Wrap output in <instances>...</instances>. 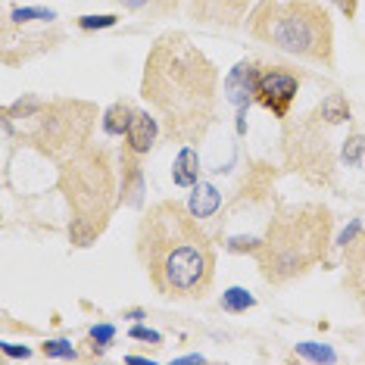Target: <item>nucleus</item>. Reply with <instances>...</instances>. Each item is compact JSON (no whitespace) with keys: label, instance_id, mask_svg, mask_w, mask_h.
<instances>
[{"label":"nucleus","instance_id":"0eeeda50","mask_svg":"<svg viewBox=\"0 0 365 365\" xmlns=\"http://www.w3.org/2000/svg\"><path fill=\"white\" fill-rule=\"evenodd\" d=\"M331 128L322 115L309 110L297 119H284L281 131V160L284 169L300 175L312 187H331L337 172V147L331 140Z\"/></svg>","mask_w":365,"mask_h":365},{"label":"nucleus","instance_id":"7ed1b4c3","mask_svg":"<svg viewBox=\"0 0 365 365\" xmlns=\"http://www.w3.org/2000/svg\"><path fill=\"white\" fill-rule=\"evenodd\" d=\"M334 215L325 203H278L256 250V269L265 284L284 287L328 262Z\"/></svg>","mask_w":365,"mask_h":365},{"label":"nucleus","instance_id":"aec40b11","mask_svg":"<svg viewBox=\"0 0 365 365\" xmlns=\"http://www.w3.org/2000/svg\"><path fill=\"white\" fill-rule=\"evenodd\" d=\"M340 160H344L346 165H362L365 160V135H350L344 140V147H340Z\"/></svg>","mask_w":365,"mask_h":365},{"label":"nucleus","instance_id":"5701e85b","mask_svg":"<svg viewBox=\"0 0 365 365\" xmlns=\"http://www.w3.org/2000/svg\"><path fill=\"white\" fill-rule=\"evenodd\" d=\"M44 356H60V359H76V350H72L69 340H47L44 346Z\"/></svg>","mask_w":365,"mask_h":365},{"label":"nucleus","instance_id":"423d86ee","mask_svg":"<svg viewBox=\"0 0 365 365\" xmlns=\"http://www.w3.org/2000/svg\"><path fill=\"white\" fill-rule=\"evenodd\" d=\"M26 122L29 125L19 131V140H26L35 153L60 165L63 160L91 147V135L97 125V103L72 101V97L41 101V106Z\"/></svg>","mask_w":365,"mask_h":365},{"label":"nucleus","instance_id":"412c9836","mask_svg":"<svg viewBox=\"0 0 365 365\" xmlns=\"http://www.w3.org/2000/svg\"><path fill=\"white\" fill-rule=\"evenodd\" d=\"M53 10H38V6H26V10H13L10 13V26H26V22H53Z\"/></svg>","mask_w":365,"mask_h":365},{"label":"nucleus","instance_id":"20e7f679","mask_svg":"<svg viewBox=\"0 0 365 365\" xmlns=\"http://www.w3.org/2000/svg\"><path fill=\"white\" fill-rule=\"evenodd\" d=\"M56 187H60L66 210H69V244L85 250L110 225L119 206V169L106 144H91L81 153L56 165Z\"/></svg>","mask_w":365,"mask_h":365},{"label":"nucleus","instance_id":"bb28decb","mask_svg":"<svg viewBox=\"0 0 365 365\" xmlns=\"http://www.w3.org/2000/svg\"><path fill=\"white\" fill-rule=\"evenodd\" d=\"M0 350H4V356H22V359H29V356H31L26 346H13V344H4Z\"/></svg>","mask_w":365,"mask_h":365},{"label":"nucleus","instance_id":"f03ea898","mask_svg":"<svg viewBox=\"0 0 365 365\" xmlns=\"http://www.w3.org/2000/svg\"><path fill=\"white\" fill-rule=\"evenodd\" d=\"M135 253L163 300L197 303L212 294L215 244L197 215L178 200H156L138 222Z\"/></svg>","mask_w":365,"mask_h":365},{"label":"nucleus","instance_id":"393cba45","mask_svg":"<svg viewBox=\"0 0 365 365\" xmlns=\"http://www.w3.org/2000/svg\"><path fill=\"white\" fill-rule=\"evenodd\" d=\"M91 340H94V344H101V346H110L115 340V328L113 325H94V328H91Z\"/></svg>","mask_w":365,"mask_h":365},{"label":"nucleus","instance_id":"9d476101","mask_svg":"<svg viewBox=\"0 0 365 365\" xmlns=\"http://www.w3.org/2000/svg\"><path fill=\"white\" fill-rule=\"evenodd\" d=\"M344 290L359 312H365V228L344 247Z\"/></svg>","mask_w":365,"mask_h":365},{"label":"nucleus","instance_id":"2eb2a0df","mask_svg":"<svg viewBox=\"0 0 365 365\" xmlns=\"http://www.w3.org/2000/svg\"><path fill=\"white\" fill-rule=\"evenodd\" d=\"M135 106L125 103V101H119V103H113L110 110L103 113V131L110 138H125L128 135V128H131V119H135Z\"/></svg>","mask_w":365,"mask_h":365},{"label":"nucleus","instance_id":"39448f33","mask_svg":"<svg viewBox=\"0 0 365 365\" xmlns=\"http://www.w3.org/2000/svg\"><path fill=\"white\" fill-rule=\"evenodd\" d=\"M247 31L297 60L334 66V22L322 0H259L247 16Z\"/></svg>","mask_w":365,"mask_h":365},{"label":"nucleus","instance_id":"4468645a","mask_svg":"<svg viewBox=\"0 0 365 365\" xmlns=\"http://www.w3.org/2000/svg\"><path fill=\"white\" fill-rule=\"evenodd\" d=\"M106 4L119 6L131 16H140L147 22H156V19H165V16H175L181 10V0H106Z\"/></svg>","mask_w":365,"mask_h":365},{"label":"nucleus","instance_id":"f257e3e1","mask_svg":"<svg viewBox=\"0 0 365 365\" xmlns=\"http://www.w3.org/2000/svg\"><path fill=\"white\" fill-rule=\"evenodd\" d=\"M140 97L169 140L203 144L219 119V69L185 31H165L147 51Z\"/></svg>","mask_w":365,"mask_h":365},{"label":"nucleus","instance_id":"6e6552de","mask_svg":"<svg viewBox=\"0 0 365 365\" xmlns=\"http://www.w3.org/2000/svg\"><path fill=\"white\" fill-rule=\"evenodd\" d=\"M297 94H300V76L290 72L287 66H259L256 72V88H253V101L269 110L275 119L284 122L290 115Z\"/></svg>","mask_w":365,"mask_h":365},{"label":"nucleus","instance_id":"a211bd4d","mask_svg":"<svg viewBox=\"0 0 365 365\" xmlns=\"http://www.w3.org/2000/svg\"><path fill=\"white\" fill-rule=\"evenodd\" d=\"M219 203H222L219 190H215L212 185H200V181H197V185H194V197H190V212H194L197 219H206V215L215 212V206H219Z\"/></svg>","mask_w":365,"mask_h":365},{"label":"nucleus","instance_id":"9b49d317","mask_svg":"<svg viewBox=\"0 0 365 365\" xmlns=\"http://www.w3.org/2000/svg\"><path fill=\"white\" fill-rule=\"evenodd\" d=\"M119 203L125 206H140V197H144V169H140V153L128 150L122 144L119 153Z\"/></svg>","mask_w":365,"mask_h":365},{"label":"nucleus","instance_id":"b1692460","mask_svg":"<svg viewBox=\"0 0 365 365\" xmlns=\"http://www.w3.org/2000/svg\"><path fill=\"white\" fill-rule=\"evenodd\" d=\"M297 353L309 356V359H325V362L334 359V353H331L328 346H315V344H300V346H297Z\"/></svg>","mask_w":365,"mask_h":365},{"label":"nucleus","instance_id":"f3484780","mask_svg":"<svg viewBox=\"0 0 365 365\" xmlns=\"http://www.w3.org/2000/svg\"><path fill=\"white\" fill-rule=\"evenodd\" d=\"M315 115H322V119L328 122V125H344L346 119H350V103H346V97L344 94H328L322 103H315L312 106Z\"/></svg>","mask_w":365,"mask_h":365},{"label":"nucleus","instance_id":"6ab92c4d","mask_svg":"<svg viewBox=\"0 0 365 365\" xmlns=\"http://www.w3.org/2000/svg\"><path fill=\"white\" fill-rule=\"evenodd\" d=\"M256 300L250 297V290H244V287H228L225 294H222V309L225 312H247V309H253Z\"/></svg>","mask_w":365,"mask_h":365},{"label":"nucleus","instance_id":"4be33fe9","mask_svg":"<svg viewBox=\"0 0 365 365\" xmlns=\"http://www.w3.org/2000/svg\"><path fill=\"white\" fill-rule=\"evenodd\" d=\"M119 22L115 13H103V16H81L78 19V29L81 31H94V29H113Z\"/></svg>","mask_w":365,"mask_h":365},{"label":"nucleus","instance_id":"a878e982","mask_svg":"<svg viewBox=\"0 0 365 365\" xmlns=\"http://www.w3.org/2000/svg\"><path fill=\"white\" fill-rule=\"evenodd\" d=\"M128 337H135V340H150V344H163V334H156V331H150V328H140V325L131 328Z\"/></svg>","mask_w":365,"mask_h":365},{"label":"nucleus","instance_id":"f8f14e48","mask_svg":"<svg viewBox=\"0 0 365 365\" xmlns=\"http://www.w3.org/2000/svg\"><path fill=\"white\" fill-rule=\"evenodd\" d=\"M160 119H156L153 113H147V110H138L135 113V119H131V128H128V135H125V147L128 150H135L140 156H147L153 150V144H156V138H160Z\"/></svg>","mask_w":365,"mask_h":365},{"label":"nucleus","instance_id":"1a4fd4ad","mask_svg":"<svg viewBox=\"0 0 365 365\" xmlns=\"http://www.w3.org/2000/svg\"><path fill=\"white\" fill-rule=\"evenodd\" d=\"M259 0H187V19L200 29L231 31L247 26V16Z\"/></svg>","mask_w":365,"mask_h":365},{"label":"nucleus","instance_id":"ddd939ff","mask_svg":"<svg viewBox=\"0 0 365 365\" xmlns=\"http://www.w3.org/2000/svg\"><path fill=\"white\" fill-rule=\"evenodd\" d=\"M256 72H259V66L256 63H237L235 66V72L228 76L225 81V94H228V101L237 106L240 113H244V106L253 101V88H256Z\"/></svg>","mask_w":365,"mask_h":365},{"label":"nucleus","instance_id":"dca6fc26","mask_svg":"<svg viewBox=\"0 0 365 365\" xmlns=\"http://www.w3.org/2000/svg\"><path fill=\"white\" fill-rule=\"evenodd\" d=\"M197 178H200V160H197L194 147H181L178 160H175V172H172V181L181 187H194Z\"/></svg>","mask_w":365,"mask_h":365}]
</instances>
